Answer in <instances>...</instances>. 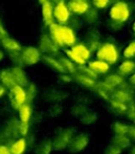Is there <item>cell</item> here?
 Returning a JSON list of instances; mask_svg holds the SVG:
<instances>
[{
    "label": "cell",
    "instance_id": "1",
    "mask_svg": "<svg viewBox=\"0 0 135 154\" xmlns=\"http://www.w3.org/2000/svg\"><path fill=\"white\" fill-rule=\"evenodd\" d=\"M97 59L106 62L109 65L115 64L119 59L118 49L111 42L103 43L97 51Z\"/></svg>",
    "mask_w": 135,
    "mask_h": 154
},
{
    "label": "cell",
    "instance_id": "2",
    "mask_svg": "<svg viewBox=\"0 0 135 154\" xmlns=\"http://www.w3.org/2000/svg\"><path fill=\"white\" fill-rule=\"evenodd\" d=\"M75 135V131L71 128H64L60 131L57 132V134L51 140L53 143V150L61 151L68 148L69 144L71 143L72 138Z\"/></svg>",
    "mask_w": 135,
    "mask_h": 154
},
{
    "label": "cell",
    "instance_id": "3",
    "mask_svg": "<svg viewBox=\"0 0 135 154\" xmlns=\"http://www.w3.org/2000/svg\"><path fill=\"white\" fill-rule=\"evenodd\" d=\"M131 16V11L126 2L117 1L112 4L109 10V17L111 20L118 23L127 22Z\"/></svg>",
    "mask_w": 135,
    "mask_h": 154
},
{
    "label": "cell",
    "instance_id": "4",
    "mask_svg": "<svg viewBox=\"0 0 135 154\" xmlns=\"http://www.w3.org/2000/svg\"><path fill=\"white\" fill-rule=\"evenodd\" d=\"M41 60V51L38 47L27 46L20 51L21 66H32Z\"/></svg>",
    "mask_w": 135,
    "mask_h": 154
},
{
    "label": "cell",
    "instance_id": "5",
    "mask_svg": "<svg viewBox=\"0 0 135 154\" xmlns=\"http://www.w3.org/2000/svg\"><path fill=\"white\" fill-rule=\"evenodd\" d=\"M71 13L69 11L65 0L57 2L54 6V22L60 25H65L70 19Z\"/></svg>",
    "mask_w": 135,
    "mask_h": 154
},
{
    "label": "cell",
    "instance_id": "6",
    "mask_svg": "<svg viewBox=\"0 0 135 154\" xmlns=\"http://www.w3.org/2000/svg\"><path fill=\"white\" fill-rule=\"evenodd\" d=\"M10 99L11 105L13 108L18 110L22 105L26 104V91L25 88L21 87L19 85L13 86L10 89Z\"/></svg>",
    "mask_w": 135,
    "mask_h": 154
},
{
    "label": "cell",
    "instance_id": "7",
    "mask_svg": "<svg viewBox=\"0 0 135 154\" xmlns=\"http://www.w3.org/2000/svg\"><path fill=\"white\" fill-rule=\"evenodd\" d=\"M89 144V135L86 133H79L75 134V137L72 138L71 143L68 146V150L70 153L77 154L87 148Z\"/></svg>",
    "mask_w": 135,
    "mask_h": 154
},
{
    "label": "cell",
    "instance_id": "8",
    "mask_svg": "<svg viewBox=\"0 0 135 154\" xmlns=\"http://www.w3.org/2000/svg\"><path fill=\"white\" fill-rule=\"evenodd\" d=\"M66 3L70 13L77 15H85L90 10V4L87 0H69Z\"/></svg>",
    "mask_w": 135,
    "mask_h": 154
},
{
    "label": "cell",
    "instance_id": "9",
    "mask_svg": "<svg viewBox=\"0 0 135 154\" xmlns=\"http://www.w3.org/2000/svg\"><path fill=\"white\" fill-rule=\"evenodd\" d=\"M60 35L63 46L72 47L77 43V37H75V31L71 27L67 26V25H61Z\"/></svg>",
    "mask_w": 135,
    "mask_h": 154
},
{
    "label": "cell",
    "instance_id": "10",
    "mask_svg": "<svg viewBox=\"0 0 135 154\" xmlns=\"http://www.w3.org/2000/svg\"><path fill=\"white\" fill-rule=\"evenodd\" d=\"M39 48H40V51H42L43 53L47 54V55H54L59 51L60 47L54 42V40L49 37V35H43L40 39Z\"/></svg>",
    "mask_w": 135,
    "mask_h": 154
},
{
    "label": "cell",
    "instance_id": "11",
    "mask_svg": "<svg viewBox=\"0 0 135 154\" xmlns=\"http://www.w3.org/2000/svg\"><path fill=\"white\" fill-rule=\"evenodd\" d=\"M11 72H12L14 80L16 82V85H19L21 87L25 88L27 87V85L29 84L28 81V77L26 72L24 71V69L22 68V66H18V65H14L13 67H11Z\"/></svg>",
    "mask_w": 135,
    "mask_h": 154
},
{
    "label": "cell",
    "instance_id": "12",
    "mask_svg": "<svg viewBox=\"0 0 135 154\" xmlns=\"http://www.w3.org/2000/svg\"><path fill=\"white\" fill-rule=\"evenodd\" d=\"M1 46L3 49L8 54V55H15V54H19L22 51V46L17 40L11 37H4L0 40Z\"/></svg>",
    "mask_w": 135,
    "mask_h": 154
},
{
    "label": "cell",
    "instance_id": "13",
    "mask_svg": "<svg viewBox=\"0 0 135 154\" xmlns=\"http://www.w3.org/2000/svg\"><path fill=\"white\" fill-rule=\"evenodd\" d=\"M42 8H41V14H42V19L44 24H46L47 26H51V24L54 23V5L53 2L46 0L45 2H43Z\"/></svg>",
    "mask_w": 135,
    "mask_h": 154
},
{
    "label": "cell",
    "instance_id": "14",
    "mask_svg": "<svg viewBox=\"0 0 135 154\" xmlns=\"http://www.w3.org/2000/svg\"><path fill=\"white\" fill-rule=\"evenodd\" d=\"M87 66L95 73V75H105L110 69V65L107 64L106 62L101 61V60H92L87 63Z\"/></svg>",
    "mask_w": 135,
    "mask_h": 154
},
{
    "label": "cell",
    "instance_id": "15",
    "mask_svg": "<svg viewBox=\"0 0 135 154\" xmlns=\"http://www.w3.org/2000/svg\"><path fill=\"white\" fill-rule=\"evenodd\" d=\"M70 49L86 63L89 62L91 58V51L87 45L82 44V43H75L72 47H70Z\"/></svg>",
    "mask_w": 135,
    "mask_h": 154
},
{
    "label": "cell",
    "instance_id": "16",
    "mask_svg": "<svg viewBox=\"0 0 135 154\" xmlns=\"http://www.w3.org/2000/svg\"><path fill=\"white\" fill-rule=\"evenodd\" d=\"M0 84L8 89L16 85V82H15L10 68H3L0 70Z\"/></svg>",
    "mask_w": 135,
    "mask_h": 154
},
{
    "label": "cell",
    "instance_id": "17",
    "mask_svg": "<svg viewBox=\"0 0 135 154\" xmlns=\"http://www.w3.org/2000/svg\"><path fill=\"white\" fill-rule=\"evenodd\" d=\"M135 72V62L132 60H125L118 66V75L121 77L131 75Z\"/></svg>",
    "mask_w": 135,
    "mask_h": 154
},
{
    "label": "cell",
    "instance_id": "18",
    "mask_svg": "<svg viewBox=\"0 0 135 154\" xmlns=\"http://www.w3.org/2000/svg\"><path fill=\"white\" fill-rule=\"evenodd\" d=\"M111 100H115V101L121 102L125 104H131L132 103V97L127 90L125 89H116L112 92L111 94Z\"/></svg>",
    "mask_w": 135,
    "mask_h": 154
},
{
    "label": "cell",
    "instance_id": "19",
    "mask_svg": "<svg viewBox=\"0 0 135 154\" xmlns=\"http://www.w3.org/2000/svg\"><path fill=\"white\" fill-rule=\"evenodd\" d=\"M105 82L107 85L110 86L111 88L115 89L116 87H123L125 85V80H124V77H121L118 73H114V75H108L105 79Z\"/></svg>",
    "mask_w": 135,
    "mask_h": 154
},
{
    "label": "cell",
    "instance_id": "20",
    "mask_svg": "<svg viewBox=\"0 0 135 154\" xmlns=\"http://www.w3.org/2000/svg\"><path fill=\"white\" fill-rule=\"evenodd\" d=\"M53 151V143L51 140H43L36 146L34 154H51Z\"/></svg>",
    "mask_w": 135,
    "mask_h": 154
},
{
    "label": "cell",
    "instance_id": "21",
    "mask_svg": "<svg viewBox=\"0 0 135 154\" xmlns=\"http://www.w3.org/2000/svg\"><path fill=\"white\" fill-rule=\"evenodd\" d=\"M19 120L22 124H29L30 118H32V108L29 104H24L18 109Z\"/></svg>",
    "mask_w": 135,
    "mask_h": 154
},
{
    "label": "cell",
    "instance_id": "22",
    "mask_svg": "<svg viewBox=\"0 0 135 154\" xmlns=\"http://www.w3.org/2000/svg\"><path fill=\"white\" fill-rule=\"evenodd\" d=\"M111 144L117 146L121 150H125V149L129 148L131 146V140L128 135H115L112 138Z\"/></svg>",
    "mask_w": 135,
    "mask_h": 154
},
{
    "label": "cell",
    "instance_id": "23",
    "mask_svg": "<svg viewBox=\"0 0 135 154\" xmlns=\"http://www.w3.org/2000/svg\"><path fill=\"white\" fill-rule=\"evenodd\" d=\"M10 150L12 154H23L26 150V140L25 138L21 137L15 140L10 147Z\"/></svg>",
    "mask_w": 135,
    "mask_h": 154
},
{
    "label": "cell",
    "instance_id": "24",
    "mask_svg": "<svg viewBox=\"0 0 135 154\" xmlns=\"http://www.w3.org/2000/svg\"><path fill=\"white\" fill-rule=\"evenodd\" d=\"M43 61L46 63L49 67H51V68L54 69L56 71H58L59 73H62V75H64L65 73L64 69L62 68V66H61L59 60L54 59V58H53L51 56H44V57H43Z\"/></svg>",
    "mask_w": 135,
    "mask_h": 154
},
{
    "label": "cell",
    "instance_id": "25",
    "mask_svg": "<svg viewBox=\"0 0 135 154\" xmlns=\"http://www.w3.org/2000/svg\"><path fill=\"white\" fill-rule=\"evenodd\" d=\"M58 60H59V62H60L62 68L64 69L65 73L68 75V73H75L77 72V67H75V65L73 64V63L71 62L67 57L61 58V59H58Z\"/></svg>",
    "mask_w": 135,
    "mask_h": 154
},
{
    "label": "cell",
    "instance_id": "26",
    "mask_svg": "<svg viewBox=\"0 0 135 154\" xmlns=\"http://www.w3.org/2000/svg\"><path fill=\"white\" fill-rule=\"evenodd\" d=\"M75 80H77L78 83H80L81 85L85 86V87L88 88H95L97 83H95V80H92L90 78H87L85 75H82L80 73H75Z\"/></svg>",
    "mask_w": 135,
    "mask_h": 154
},
{
    "label": "cell",
    "instance_id": "27",
    "mask_svg": "<svg viewBox=\"0 0 135 154\" xmlns=\"http://www.w3.org/2000/svg\"><path fill=\"white\" fill-rule=\"evenodd\" d=\"M110 106H111V108L118 114H126V112H127V110H128V104L121 103V102L115 101V100H111Z\"/></svg>",
    "mask_w": 135,
    "mask_h": 154
},
{
    "label": "cell",
    "instance_id": "28",
    "mask_svg": "<svg viewBox=\"0 0 135 154\" xmlns=\"http://www.w3.org/2000/svg\"><path fill=\"white\" fill-rule=\"evenodd\" d=\"M65 54H66V57L68 58L69 60H70L71 62L73 63L75 65H78V66H83V65H86L87 63L84 61V60H82L81 58L79 57L78 55H75V53H73L72 51H71L70 48L66 49L65 51Z\"/></svg>",
    "mask_w": 135,
    "mask_h": 154
},
{
    "label": "cell",
    "instance_id": "29",
    "mask_svg": "<svg viewBox=\"0 0 135 154\" xmlns=\"http://www.w3.org/2000/svg\"><path fill=\"white\" fill-rule=\"evenodd\" d=\"M112 129L115 135H127L128 134V125L121 122H115L112 125Z\"/></svg>",
    "mask_w": 135,
    "mask_h": 154
},
{
    "label": "cell",
    "instance_id": "30",
    "mask_svg": "<svg viewBox=\"0 0 135 154\" xmlns=\"http://www.w3.org/2000/svg\"><path fill=\"white\" fill-rule=\"evenodd\" d=\"M123 56L127 60H132L133 58H135V40L131 41V42L124 48Z\"/></svg>",
    "mask_w": 135,
    "mask_h": 154
},
{
    "label": "cell",
    "instance_id": "31",
    "mask_svg": "<svg viewBox=\"0 0 135 154\" xmlns=\"http://www.w3.org/2000/svg\"><path fill=\"white\" fill-rule=\"evenodd\" d=\"M77 73H80L82 75H85L87 78H90L92 80H95L97 78V75H95L90 68L86 65H83V66H79L77 68Z\"/></svg>",
    "mask_w": 135,
    "mask_h": 154
},
{
    "label": "cell",
    "instance_id": "32",
    "mask_svg": "<svg viewBox=\"0 0 135 154\" xmlns=\"http://www.w3.org/2000/svg\"><path fill=\"white\" fill-rule=\"evenodd\" d=\"M97 113H94L92 111H87L81 118V122L84 125H92V124L97 122Z\"/></svg>",
    "mask_w": 135,
    "mask_h": 154
},
{
    "label": "cell",
    "instance_id": "33",
    "mask_svg": "<svg viewBox=\"0 0 135 154\" xmlns=\"http://www.w3.org/2000/svg\"><path fill=\"white\" fill-rule=\"evenodd\" d=\"M25 91H26V102L32 101V100L35 99V97L37 95V87H36V85H35V84L29 83L27 85Z\"/></svg>",
    "mask_w": 135,
    "mask_h": 154
},
{
    "label": "cell",
    "instance_id": "34",
    "mask_svg": "<svg viewBox=\"0 0 135 154\" xmlns=\"http://www.w3.org/2000/svg\"><path fill=\"white\" fill-rule=\"evenodd\" d=\"M87 111H88L87 108L82 105H79V106L77 105V106H75V107H72V109H71V113L75 116H77V118H82Z\"/></svg>",
    "mask_w": 135,
    "mask_h": 154
},
{
    "label": "cell",
    "instance_id": "35",
    "mask_svg": "<svg viewBox=\"0 0 135 154\" xmlns=\"http://www.w3.org/2000/svg\"><path fill=\"white\" fill-rule=\"evenodd\" d=\"M121 152H123V150H121L118 147L113 144L109 145L107 148L105 149V151H104L105 154H121Z\"/></svg>",
    "mask_w": 135,
    "mask_h": 154
},
{
    "label": "cell",
    "instance_id": "36",
    "mask_svg": "<svg viewBox=\"0 0 135 154\" xmlns=\"http://www.w3.org/2000/svg\"><path fill=\"white\" fill-rule=\"evenodd\" d=\"M91 1H92L93 6H95L97 8L102 10V8H107L109 2H110V0H91Z\"/></svg>",
    "mask_w": 135,
    "mask_h": 154
},
{
    "label": "cell",
    "instance_id": "37",
    "mask_svg": "<svg viewBox=\"0 0 135 154\" xmlns=\"http://www.w3.org/2000/svg\"><path fill=\"white\" fill-rule=\"evenodd\" d=\"M126 116L132 121H135V105L133 103L128 105V110L126 112Z\"/></svg>",
    "mask_w": 135,
    "mask_h": 154
},
{
    "label": "cell",
    "instance_id": "38",
    "mask_svg": "<svg viewBox=\"0 0 135 154\" xmlns=\"http://www.w3.org/2000/svg\"><path fill=\"white\" fill-rule=\"evenodd\" d=\"M19 133L22 136H25L28 133V130H29V124H22L19 122Z\"/></svg>",
    "mask_w": 135,
    "mask_h": 154
},
{
    "label": "cell",
    "instance_id": "39",
    "mask_svg": "<svg viewBox=\"0 0 135 154\" xmlns=\"http://www.w3.org/2000/svg\"><path fill=\"white\" fill-rule=\"evenodd\" d=\"M127 135H129V138H132V140L135 142V126L128 125V134Z\"/></svg>",
    "mask_w": 135,
    "mask_h": 154
},
{
    "label": "cell",
    "instance_id": "40",
    "mask_svg": "<svg viewBox=\"0 0 135 154\" xmlns=\"http://www.w3.org/2000/svg\"><path fill=\"white\" fill-rule=\"evenodd\" d=\"M4 37H8V32H6L5 27L3 26L1 20H0V40H1L2 38H4Z\"/></svg>",
    "mask_w": 135,
    "mask_h": 154
},
{
    "label": "cell",
    "instance_id": "41",
    "mask_svg": "<svg viewBox=\"0 0 135 154\" xmlns=\"http://www.w3.org/2000/svg\"><path fill=\"white\" fill-rule=\"evenodd\" d=\"M0 154H12L10 150V147L4 146V145H0Z\"/></svg>",
    "mask_w": 135,
    "mask_h": 154
},
{
    "label": "cell",
    "instance_id": "42",
    "mask_svg": "<svg viewBox=\"0 0 135 154\" xmlns=\"http://www.w3.org/2000/svg\"><path fill=\"white\" fill-rule=\"evenodd\" d=\"M5 91H6V88L0 84V99H1L4 94H5Z\"/></svg>",
    "mask_w": 135,
    "mask_h": 154
},
{
    "label": "cell",
    "instance_id": "43",
    "mask_svg": "<svg viewBox=\"0 0 135 154\" xmlns=\"http://www.w3.org/2000/svg\"><path fill=\"white\" fill-rule=\"evenodd\" d=\"M130 83L131 84H133V85H135V72L133 73V75H130Z\"/></svg>",
    "mask_w": 135,
    "mask_h": 154
},
{
    "label": "cell",
    "instance_id": "44",
    "mask_svg": "<svg viewBox=\"0 0 135 154\" xmlns=\"http://www.w3.org/2000/svg\"><path fill=\"white\" fill-rule=\"evenodd\" d=\"M4 57H5V55H4V51L0 49V62H1L2 60L4 59Z\"/></svg>",
    "mask_w": 135,
    "mask_h": 154
},
{
    "label": "cell",
    "instance_id": "45",
    "mask_svg": "<svg viewBox=\"0 0 135 154\" xmlns=\"http://www.w3.org/2000/svg\"><path fill=\"white\" fill-rule=\"evenodd\" d=\"M129 154H135V146H134V147H132V148H131V150H130Z\"/></svg>",
    "mask_w": 135,
    "mask_h": 154
},
{
    "label": "cell",
    "instance_id": "46",
    "mask_svg": "<svg viewBox=\"0 0 135 154\" xmlns=\"http://www.w3.org/2000/svg\"><path fill=\"white\" fill-rule=\"evenodd\" d=\"M132 31H133V32L135 34V21L133 22V24H132Z\"/></svg>",
    "mask_w": 135,
    "mask_h": 154
},
{
    "label": "cell",
    "instance_id": "47",
    "mask_svg": "<svg viewBox=\"0 0 135 154\" xmlns=\"http://www.w3.org/2000/svg\"><path fill=\"white\" fill-rule=\"evenodd\" d=\"M45 1H46V0H39V2H40V3H41V4H42V3H43V2H45Z\"/></svg>",
    "mask_w": 135,
    "mask_h": 154
},
{
    "label": "cell",
    "instance_id": "48",
    "mask_svg": "<svg viewBox=\"0 0 135 154\" xmlns=\"http://www.w3.org/2000/svg\"><path fill=\"white\" fill-rule=\"evenodd\" d=\"M53 1H54L57 3V2H59V1H61V0H53Z\"/></svg>",
    "mask_w": 135,
    "mask_h": 154
}]
</instances>
